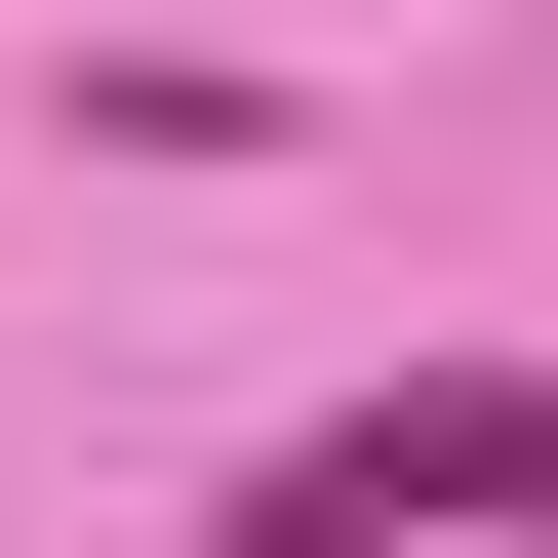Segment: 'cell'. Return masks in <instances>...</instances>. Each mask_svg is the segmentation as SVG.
<instances>
[{
	"label": "cell",
	"mask_w": 558,
	"mask_h": 558,
	"mask_svg": "<svg viewBox=\"0 0 558 558\" xmlns=\"http://www.w3.org/2000/svg\"><path fill=\"white\" fill-rule=\"evenodd\" d=\"M240 558H558V360H399L319 439H240Z\"/></svg>",
	"instance_id": "cell-1"
}]
</instances>
